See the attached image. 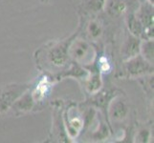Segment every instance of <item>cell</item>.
<instances>
[{
    "mask_svg": "<svg viewBox=\"0 0 154 143\" xmlns=\"http://www.w3.org/2000/svg\"><path fill=\"white\" fill-rule=\"evenodd\" d=\"M103 10L112 18H120L129 13L127 0H105Z\"/></svg>",
    "mask_w": 154,
    "mask_h": 143,
    "instance_id": "obj_10",
    "label": "cell"
},
{
    "mask_svg": "<svg viewBox=\"0 0 154 143\" xmlns=\"http://www.w3.org/2000/svg\"><path fill=\"white\" fill-rule=\"evenodd\" d=\"M140 55L146 60L153 64V39H142L140 45Z\"/></svg>",
    "mask_w": 154,
    "mask_h": 143,
    "instance_id": "obj_16",
    "label": "cell"
},
{
    "mask_svg": "<svg viewBox=\"0 0 154 143\" xmlns=\"http://www.w3.org/2000/svg\"><path fill=\"white\" fill-rule=\"evenodd\" d=\"M31 88V84H9L0 92V114L8 112L12 105L27 90Z\"/></svg>",
    "mask_w": 154,
    "mask_h": 143,
    "instance_id": "obj_3",
    "label": "cell"
},
{
    "mask_svg": "<svg viewBox=\"0 0 154 143\" xmlns=\"http://www.w3.org/2000/svg\"><path fill=\"white\" fill-rule=\"evenodd\" d=\"M95 67L100 73V75H106L112 70V63H111L108 56H106L105 55H100L97 58V63Z\"/></svg>",
    "mask_w": 154,
    "mask_h": 143,
    "instance_id": "obj_17",
    "label": "cell"
},
{
    "mask_svg": "<svg viewBox=\"0 0 154 143\" xmlns=\"http://www.w3.org/2000/svg\"><path fill=\"white\" fill-rule=\"evenodd\" d=\"M79 36V35H78ZM76 36L68 48L69 57L82 66L91 65L96 59V51L89 40Z\"/></svg>",
    "mask_w": 154,
    "mask_h": 143,
    "instance_id": "obj_2",
    "label": "cell"
},
{
    "mask_svg": "<svg viewBox=\"0 0 154 143\" xmlns=\"http://www.w3.org/2000/svg\"><path fill=\"white\" fill-rule=\"evenodd\" d=\"M95 69H96V67H95ZM87 70H88V76L83 80V84L88 94H94L97 92H99L103 87L102 75H100V73L97 69L95 71H90L89 69H87Z\"/></svg>",
    "mask_w": 154,
    "mask_h": 143,
    "instance_id": "obj_12",
    "label": "cell"
},
{
    "mask_svg": "<svg viewBox=\"0 0 154 143\" xmlns=\"http://www.w3.org/2000/svg\"><path fill=\"white\" fill-rule=\"evenodd\" d=\"M125 22H126V26H127V29H128L129 34L136 36V37L144 39L145 30L141 23V21L137 17L135 13H127L125 17Z\"/></svg>",
    "mask_w": 154,
    "mask_h": 143,
    "instance_id": "obj_14",
    "label": "cell"
},
{
    "mask_svg": "<svg viewBox=\"0 0 154 143\" xmlns=\"http://www.w3.org/2000/svg\"><path fill=\"white\" fill-rule=\"evenodd\" d=\"M53 85H54V79H52L51 76L44 75L38 79L36 85L33 89L31 88V93L35 99V105L43 102L47 98L52 91Z\"/></svg>",
    "mask_w": 154,
    "mask_h": 143,
    "instance_id": "obj_7",
    "label": "cell"
},
{
    "mask_svg": "<svg viewBox=\"0 0 154 143\" xmlns=\"http://www.w3.org/2000/svg\"><path fill=\"white\" fill-rule=\"evenodd\" d=\"M129 34V33H128ZM142 39L129 34L122 44L121 56L124 61L130 59L140 54V45Z\"/></svg>",
    "mask_w": 154,
    "mask_h": 143,
    "instance_id": "obj_9",
    "label": "cell"
},
{
    "mask_svg": "<svg viewBox=\"0 0 154 143\" xmlns=\"http://www.w3.org/2000/svg\"><path fill=\"white\" fill-rule=\"evenodd\" d=\"M138 1H139L140 3H143V2H145V1H146V0H138Z\"/></svg>",
    "mask_w": 154,
    "mask_h": 143,
    "instance_id": "obj_19",
    "label": "cell"
},
{
    "mask_svg": "<svg viewBox=\"0 0 154 143\" xmlns=\"http://www.w3.org/2000/svg\"><path fill=\"white\" fill-rule=\"evenodd\" d=\"M105 0H83L82 1V14L98 13L102 12L104 7Z\"/></svg>",
    "mask_w": 154,
    "mask_h": 143,
    "instance_id": "obj_15",
    "label": "cell"
},
{
    "mask_svg": "<svg viewBox=\"0 0 154 143\" xmlns=\"http://www.w3.org/2000/svg\"><path fill=\"white\" fill-rule=\"evenodd\" d=\"M124 72L125 76L139 78L144 76H150L153 73V64L148 62L140 54L125 61Z\"/></svg>",
    "mask_w": 154,
    "mask_h": 143,
    "instance_id": "obj_4",
    "label": "cell"
},
{
    "mask_svg": "<svg viewBox=\"0 0 154 143\" xmlns=\"http://www.w3.org/2000/svg\"><path fill=\"white\" fill-rule=\"evenodd\" d=\"M82 26L79 25L76 33H74L70 37L60 41L50 42L44 47L40 48L35 52V61L39 69H45L48 72H53L63 69L69 62L68 48L72 40L79 34Z\"/></svg>",
    "mask_w": 154,
    "mask_h": 143,
    "instance_id": "obj_1",
    "label": "cell"
},
{
    "mask_svg": "<svg viewBox=\"0 0 154 143\" xmlns=\"http://www.w3.org/2000/svg\"><path fill=\"white\" fill-rule=\"evenodd\" d=\"M150 139V130L147 128H143L138 131V135L136 136V141L138 142H148Z\"/></svg>",
    "mask_w": 154,
    "mask_h": 143,
    "instance_id": "obj_18",
    "label": "cell"
},
{
    "mask_svg": "<svg viewBox=\"0 0 154 143\" xmlns=\"http://www.w3.org/2000/svg\"><path fill=\"white\" fill-rule=\"evenodd\" d=\"M35 106V99L31 93V88L27 90L20 97H18L15 102L12 105L10 110H12L14 115L20 116L33 111Z\"/></svg>",
    "mask_w": 154,
    "mask_h": 143,
    "instance_id": "obj_8",
    "label": "cell"
},
{
    "mask_svg": "<svg viewBox=\"0 0 154 143\" xmlns=\"http://www.w3.org/2000/svg\"><path fill=\"white\" fill-rule=\"evenodd\" d=\"M140 4L135 13L144 27V39H153V5L147 1Z\"/></svg>",
    "mask_w": 154,
    "mask_h": 143,
    "instance_id": "obj_6",
    "label": "cell"
},
{
    "mask_svg": "<svg viewBox=\"0 0 154 143\" xmlns=\"http://www.w3.org/2000/svg\"><path fill=\"white\" fill-rule=\"evenodd\" d=\"M103 34V26L100 21L96 18L92 17L85 24V34L88 40L98 41L100 39Z\"/></svg>",
    "mask_w": 154,
    "mask_h": 143,
    "instance_id": "obj_13",
    "label": "cell"
},
{
    "mask_svg": "<svg viewBox=\"0 0 154 143\" xmlns=\"http://www.w3.org/2000/svg\"><path fill=\"white\" fill-rule=\"evenodd\" d=\"M129 111V104L127 100L120 94H117L108 104L107 118H110L116 122L124 121L128 116Z\"/></svg>",
    "mask_w": 154,
    "mask_h": 143,
    "instance_id": "obj_5",
    "label": "cell"
},
{
    "mask_svg": "<svg viewBox=\"0 0 154 143\" xmlns=\"http://www.w3.org/2000/svg\"><path fill=\"white\" fill-rule=\"evenodd\" d=\"M117 94L118 93H116L115 90H100L96 94H91L92 97L90 98V101L87 103L92 104L95 107L103 110L106 114V116H107L108 104Z\"/></svg>",
    "mask_w": 154,
    "mask_h": 143,
    "instance_id": "obj_11",
    "label": "cell"
}]
</instances>
